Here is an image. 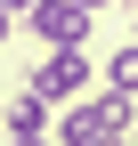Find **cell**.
Listing matches in <instances>:
<instances>
[{"label":"cell","mask_w":138,"mask_h":146,"mask_svg":"<svg viewBox=\"0 0 138 146\" xmlns=\"http://www.w3.org/2000/svg\"><path fill=\"white\" fill-rule=\"evenodd\" d=\"M90 81H98V65H90V41H73V49H49V57L25 73V89H41L49 106H73Z\"/></svg>","instance_id":"1"},{"label":"cell","mask_w":138,"mask_h":146,"mask_svg":"<svg viewBox=\"0 0 138 146\" xmlns=\"http://www.w3.org/2000/svg\"><path fill=\"white\" fill-rule=\"evenodd\" d=\"M90 16L98 8H81V0H33L25 8V33L41 49H73V41H90Z\"/></svg>","instance_id":"2"},{"label":"cell","mask_w":138,"mask_h":146,"mask_svg":"<svg viewBox=\"0 0 138 146\" xmlns=\"http://www.w3.org/2000/svg\"><path fill=\"white\" fill-rule=\"evenodd\" d=\"M57 130V106L41 98V89H16L8 98V122H0V138H49Z\"/></svg>","instance_id":"3"},{"label":"cell","mask_w":138,"mask_h":146,"mask_svg":"<svg viewBox=\"0 0 138 146\" xmlns=\"http://www.w3.org/2000/svg\"><path fill=\"white\" fill-rule=\"evenodd\" d=\"M98 81H106V89H130V98H138V41H130V49H114V57L98 65Z\"/></svg>","instance_id":"4"},{"label":"cell","mask_w":138,"mask_h":146,"mask_svg":"<svg viewBox=\"0 0 138 146\" xmlns=\"http://www.w3.org/2000/svg\"><path fill=\"white\" fill-rule=\"evenodd\" d=\"M0 8H8V16H16V25H25V8H33V0H0Z\"/></svg>","instance_id":"5"},{"label":"cell","mask_w":138,"mask_h":146,"mask_svg":"<svg viewBox=\"0 0 138 146\" xmlns=\"http://www.w3.org/2000/svg\"><path fill=\"white\" fill-rule=\"evenodd\" d=\"M8 146H57V130H49V138H8Z\"/></svg>","instance_id":"6"},{"label":"cell","mask_w":138,"mask_h":146,"mask_svg":"<svg viewBox=\"0 0 138 146\" xmlns=\"http://www.w3.org/2000/svg\"><path fill=\"white\" fill-rule=\"evenodd\" d=\"M8 33H16V16H8V8H0V41H8Z\"/></svg>","instance_id":"7"},{"label":"cell","mask_w":138,"mask_h":146,"mask_svg":"<svg viewBox=\"0 0 138 146\" xmlns=\"http://www.w3.org/2000/svg\"><path fill=\"white\" fill-rule=\"evenodd\" d=\"M130 41H138V0H130Z\"/></svg>","instance_id":"8"},{"label":"cell","mask_w":138,"mask_h":146,"mask_svg":"<svg viewBox=\"0 0 138 146\" xmlns=\"http://www.w3.org/2000/svg\"><path fill=\"white\" fill-rule=\"evenodd\" d=\"M0 122H8V98H0Z\"/></svg>","instance_id":"9"},{"label":"cell","mask_w":138,"mask_h":146,"mask_svg":"<svg viewBox=\"0 0 138 146\" xmlns=\"http://www.w3.org/2000/svg\"><path fill=\"white\" fill-rule=\"evenodd\" d=\"M130 146H138V122H130Z\"/></svg>","instance_id":"10"},{"label":"cell","mask_w":138,"mask_h":146,"mask_svg":"<svg viewBox=\"0 0 138 146\" xmlns=\"http://www.w3.org/2000/svg\"><path fill=\"white\" fill-rule=\"evenodd\" d=\"M0 146H8V138H0Z\"/></svg>","instance_id":"11"}]
</instances>
